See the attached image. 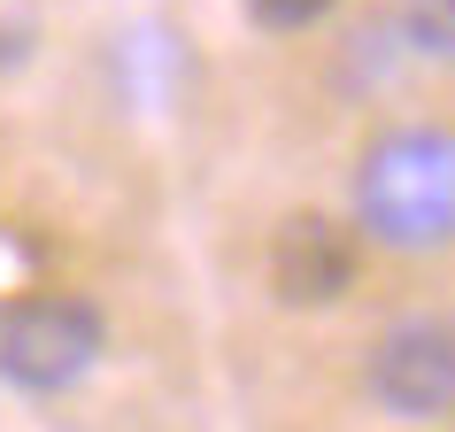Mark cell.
I'll return each mask as SVG.
<instances>
[{
    "mask_svg": "<svg viewBox=\"0 0 455 432\" xmlns=\"http://www.w3.org/2000/svg\"><path fill=\"white\" fill-rule=\"evenodd\" d=\"M355 224L402 255L455 247V132L440 124L379 132L355 163Z\"/></svg>",
    "mask_w": 455,
    "mask_h": 432,
    "instance_id": "cell-1",
    "label": "cell"
},
{
    "mask_svg": "<svg viewBox=\"0 0 455 432\" xmlns=\"http://www.w3.org/2000/svg\"><path fill=\"white\" fill-rule=\"evenodd\" d=\"M100 348H108V324L77 293H31V301H16L0 316V371L16 386H31V394L77 386L100 363Z\"/></svg>",
    "mask_w": 455,
    "mask_h": 432,
    "instance_id": "cell-2",
    "label": "cell"
},
{
    "mask_svg": "<svg viewBox=\"0 0 455 432\" xmlns=\"http://www.w3.org/2000/svg\"><path fill=\"white\" fill-rule=\"evenodd\" d=\"M371 402L386 417H448L455 409V324L448 316H402L371 340Z\"/></svg>",
    "mask_w": 455,
    "mask_h": 432,
    "instance_id": "cell-3",
    "label": "cell"
},
{
    "mask_svg": "<svg viewBox=\"0 0 455 432\" xmlns=\"http://www.w3.org/2000/svg\"><path fill=\"white\" fill-rule=\"evenodd\" d=\"M355 270H363V240L324 209L286 216L278 240H270V286H278L286 309H332L355 286Z\"/></svg>",
    "mask_w": 455,
    "mask_h": 432,
    "instance_id": "cell-4",
    "label": "cell"
},
{
    "mask_svg": "<svg viewBox=\"0 0 455 432\" xmlns=\"http://www.w3.org/2000/svg\"><path fill=\"white\" fill-rule=\"evenodd\" d=\"M402 31H409V47H417V54L455 62V0H409V8H402Z\"/></svg>",
    "mask_w": 455,
    "mask_h": 432,
    "instance_id": "cell-5",
    "label": "cell"
},
{
    "mask_svg": "<svg viewBox=\"0 0 455 432\" xmlns=\"http://www.w3.org/2000/svg\"><path fill=\"white\" fill-rule=\"evenodd\" d=\"M332 0H247V16L255 24H270V31H301V24H316Z\"/></svg>",
    "mask_w": 455,
    "mask_h": 432,
    "instance_id": "cell-6",
    "label": "cell"
}]
</instances>
